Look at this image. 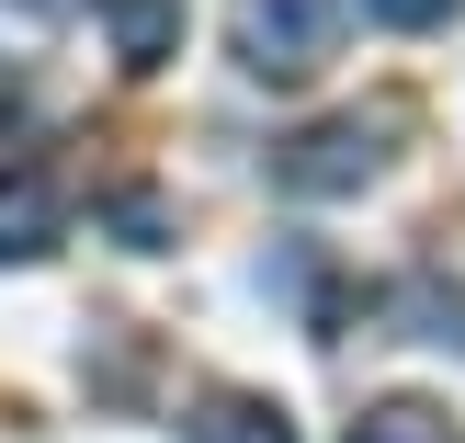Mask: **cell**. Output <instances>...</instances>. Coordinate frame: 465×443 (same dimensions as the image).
Masks as SVG:
<instances>
[{"mask_svg": "<svg viewBox=\"0 0 465 443\" xmlns=\"http://www.w3.org/2000/svg\"><path fill=\"white\" fill-rule=\"evenodd\" d=\"M341 57V0H239V68L250 80H318Z\"/></svg>", "mask_w": 465, "mask_h": 443, "instance_id": "6da1fadb", "label": "cell"}, {"mask_svg": "<svg viewBox=\"0 0 465 443\" xmlns=\"http://www.w3.org/2000/svg\"><path fill=\"white\" fill-rule=\"evenodd\" d=\"M375 159H386V126H375V114H330V126H307V136L272 148V182L318 205V194H363Z\"/></svg>", "mask_w": 465, "mask_h": 443, "instance_id": "7a4b0ae2", "label": "cell"}, {"mask_svg": "<svg viewBox=\"0 0 465 443\" xmlns=\"http://www.w3.org/2000/svg\"><path fill=\"white\" fill-rule=\"evenodd\" d=\"M68 239V194H57V171H0V262H45V250Z\"/></svg>", "mask_w": 465, "mask_h": 443, "instance_id": "3957f363", "label": "cell"}, {"mask_svg": "<svg viewBox=\"0 0 465 443\" xmlns=\"http://www.w3.org/2000/svg\"><path fill=\"white\" fill-rule=\"evenodd\" d=\"M386 318L409 341H431V353H465V285H443V273H398L386 285Z\"/></svg>", "mask_w": 465, "mask_h": 443, "instance_id": "277c9868", "label": "cell"}, {"mask_svg": "<svg viewBox=\"0 0 465 443\" xmlns=\"http://www.w3.org/2000/svg\"><path fill=\"white\" fill-rule=\"evenodd\" d=\"M182 443H295V421L272 398H250V387H216V398L182 409Z\"/></svg>", "mask_w": 465, "mask_h": 443, "instance_id": "5b68a950", "label": "cell"}, {"mask_svg": "<svg viewBox=\"0 0 465 443\" xmlns=\"http://www.w3.org/2000/svg\"><path fill=\"white\" fill-rule=\"evenodd\" d=\"M91 12H103V35H114L125 68H159L182 45V0H91Z\"/></svg>", "mask_w": 465, "mask_h": 443, "instance_id": "8992f818", "label": "cell"}, {"mask_svg": "<svg viewBox=\"0 0 465 443\" xmlns=\"http://www.w3.org/2000/svg\"><path fill=\"white\" fill-rule=\"evenodd\" d=\"M352 443H454V409H431V398H375L352 421Z\"/></svg>", "mask_w": 465, "mask_h": 443, "instance_id": "52a82bcc", "label": "cell"}, {"mask_svg": "<svg viewBox=\"0 0 465 443\" xmlns=\"http://www.w3.org/2000/svg\"><path fill=\"white\" fill-rule=\"evenodd\" d=\"M375 23H398V35H431V23H454V0H363Z\"/></svg>", "mask_w": 465, "mask_h": 443, "instance_id": "ba28073f", "label": "cell"}, {"mask_svg": "<svg viewBox=\"0 0 465 443\" xmlns=\"http://www.w3.org/2000/svg\"><path fill=\"white\" fill-rule=\"evenodd\" d=\"M114 227H125V250H159V227H171V216H159V194H125V205H114Z\"/></svg>", "mask_w": 465, "mask_h": 443, "instance_id": "9c48e42d", "label": "cell"}]
</instances>
